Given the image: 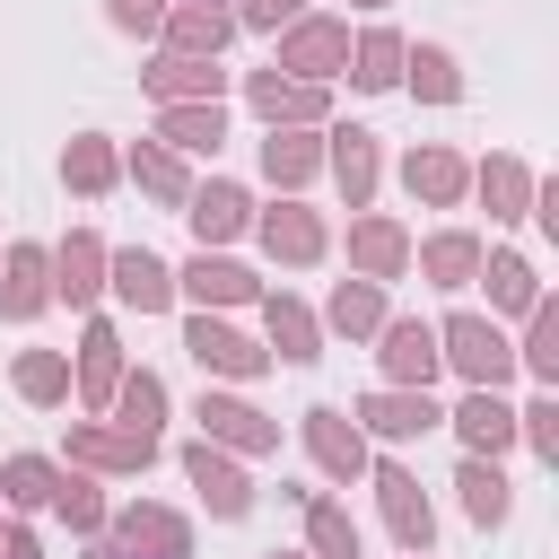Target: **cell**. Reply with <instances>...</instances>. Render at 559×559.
Here are the masks:
<instances>
[{"label":"cell","mask_w":559,"mask_h":559,"mask_svg":"<svg viewBox=\"0 0 559 559\" xmlns=\"http://www.w3.org/2000/svg\"><path fill=\"white\" fill-rule=\"evenodd\" d=\"M437 358L463 376V384H489V393H507L515 384V332L498 323V314H445L437 323Z\"/></svg>","instance_id":"obj_1"},{"label":"cell","mask_w":559,"mask_h":559,"mask_svg":"<svg viewBox=\"0 0 559 559\" xmlns=\"http://www.w3.org/2000/svg\"><path fill=\"white\" fill-rule=\"evenodd\" d=\"M245 236H253V245H262L280 271H314V262L332 253V218H323L306 192H280L271 210L253 201V227H245Z\"/></svg>","instance_id":"obj_2"},{"label":"cell","mask_w":559,"mask_h":559,"mask_svg":"<svg viewBox=\"0 0 559 559\" xmlns=\"http://www.w3.org/2000/svg\"><path fill=\"white\" fill-rule=\"evenodd\" d=\"M183 358H192L201 376H218V384H262V376H271V349H262L253 332H236L227 314H210V306L183 314Z\"/></svg>","instance_id":"obj_3"},{"label":"cell","mask_w":559,"mask_h":559,"mask_svg":"<svg viewBox=\"0 0 559 559\" xmlns=\"http://www.w3.org/2000/svg\"><path fill=\"white\" fill-rule=\"evenodd\" d=\"M367 489H376V515H384L393 550H437V507H428V489L402 454H367Z\"/></svg>","instance_id":"obj_4"},{"label":"cell","mask_w":559,"mask_h":559,"mask_svg":"<svg viewBox=\"0 0 559 559\" xmlns=\"http://www.w3.org/2000/svg\"><path fill=\"white\" fill-rule=\"evenodd\" d=\"M297 445L314 454V472H323L332 489H358V480H367V454H376L367 428H358L341 402H306V411H297Z\"/></svg>","instance_id":"obj_5"},{"label":"cell","mask_w":559,"mask_h":559,"mask_svg":"<svg viewBox=\"0 0 559 559\" xmlns=\"http://www.w3.org/2000/svg\"><path fill=\"white\" fill-rule=\"evenodd\" d=\"M341 61H349V17L306 9V17H288V26L271 35V70H288V79L332 87V79H341Z\"/></svg>","instance_id":"obj_6"},{"label":"cell","mask_w":559,"mask_h":559,"mask_svg":"<svg viewBox=\"0 0 559 559\" xmlns=\"http://www.w3.org/2000/svg\"><path fill=\"white\" fill-rule=\"evenodd\" d=\"M349 419L367 428V445H419L428 428H445V411H437L428 384H376V393L349 402Z\"/></svg>","instance_id":"obj_7"},{"label":"cell","mask_w":559,"mask_h":559,"mask_svg":"<svg viewBox=\"0 0 559 559\" xmlns=\"http://www.w3.org/2000/svg\"><path fill=\"white\" fill-rule=\"evenodd\" d=\"M323 175L349 210H376V183H384V131L367 122H323Z\"/></svg>","instance_id":"obj_8"},{"label":"cell","mask_w":559,"mask_h":559,"mask_svg":"<svg viewBox=\"0 0 559 559\" xmlns=\"http://www.w3.org/2000/svg\"><path fill=\"white\" fill-rule=\"evenodd\" d=\"M61 463H79V472H96V480H140L148 463H157V437H131V428H114V419H70V445H61Z\"/></svg>","instance_id":"obj_9"},{"label":"cell","mask_w":559,"mask_h":559,"mask_svg":"<svg viewBox=\"0 0 559 559\" xmlns=\"http://www.w3.org/2000/svg\"><path fill=\"white\" fill-rule=\"evenodd\" d=\"M183 480H192V498H201L218 524H245V515H253V472H245V454L192 437V445H183Z\"/></svg>","instance_id":"obj_10"},{"label":"cell","mask_w":559,"mask_h":559,"mask_svg":"<svg viewBox=\"0 0 559 559\" xmlns=\"http://www.w3.org/2000/svg\"><path fill=\"white\" fill-rule=\"evenodd\" d=\"M192 419H201L210 445H227V454H245V463H253V454H280V419H271L262 402H245V384H236V393H201Z\"/></svg>","instance_id":"obj_11"},{"label":"cell","mask_w":559,"mask_h":559,"mask_svg":"<svg viewBox=\"0 0 559 559\" xmlns=\"http://www.w3.org/2000/svg\"><path fill=\"white\" fill-rule=\"evenodd\" d=\"M175 218L192 227V245H201V253H227V245L253 227V192H245V183H227V175H210V183H192V192H183V210H175Z\"/></svg>","instance_id":"obj_12"},{"label":"cell","mask_w":559,"mask_h":559,"mask_svg":"<svg viewBox=\"0 0 559 559\" xmlns=\"http://www.w3.org/2000/svg\"><path fill=\"white\" fill-rule=\"evenodd\" d=\"M253 306H262V349H271V367H314V358H323V314H314L306 297L262 288Z\"/></svg>","instance_id":"obj_13"},{"label":"cell","mask_w":559,"mask_h":559,"mask_svg":"<svg viewBox=\"0 0 559 559\" xmlns=\"http://www.w3.org/2000/svg\"><path fill=\"white\" fill-rule=\"evenodd\" d=\"M122 367H131V358H122V323H114V314H87V323H79V349H70V393H79L87 411H105L114 384H122Z\"/></svg>","instance_id":"obj_14"},{"label":"cell","mask_w":559,"mask_h":559,"mask_svg":"<svg viewBox=\"0 0 559 559\" xmlns=\"http://www.w3.org/2000/svg\"><path fill=\"white\" fill-rule=\"evenodd\" d=\"M105 533H114L122 550H140V559H192V515H183V507H157V498L114 507Z\"/></svg>","instance_id":"obj_15"},{"label":"cell","mask_w":559,"mask_h":559,"mask_svg":"<svg viewBox=\"0 0 559 559\" xmlns=\"http://www.w3.org/2000/svg\"><path fill=\"white\" fill-rule=\"evenodd\" d=\"M402 192H411L419 210H463V201H472V157L445 148V140H419V148L402 157Z\"/></svg>","instance_id":"obj_16"},{"label":"cell","mask_w":559,"mask_h":559,"mask_svg":"<svg viewBox=\"0 0 559 559\" xmlns=\"http://www.w3.org/2000/svg\"><path fill=\"white\" fill-rule=\"evenodd\" d=\"M349 271L376 280V288L411 280V227H402L393 210H358V218H349Z\"/></svg>","instance_id":"obj_17"},{"label":"cell","mask_w":559,"mask_h":559,"mask_svg":"<svg viewBox=\"0 0 559 559\" xmlns=\"http://www.w3.org/2000/svg\"><path fill=\"white\" fill-rule=\"evenodd\" d=\"M376 367H384V384H437V376H445V358H437V323H419V314H384V323H376Z\"/></svg>","instance_id":"obj_18"},{"label":"cell","mask_w":559,"mask_h":559,"mask_svg":"<svg viewBox=\"0 0 559 559\" xmlns=\"http://www.w3.org/2000/svg\"><path fill=\"white\" fill-rule=\"evenodd\" d=\"M245 105L262 114V131L271 122H332V87H314V79H288V70H245Z\"/></svg>","instance_id":"obj_19"},{"label":"cell","mask_w":559,"mask_h":559,"mask_svg":"<svg viewBox=\"0 0 559 559\" xmlns=\"http://www.w3.org/2000/svg\"><path fill=\"white\" fill-rule=\"evenodd\" d=\"M253 157H262V183L271 192H306L323 175V122H271Z\"/></svg>","instance_id":"obj_20"},{"label":"cell","mask_w":559,"mask_h":559,"mask_svg":"<svg viewBox=\"0 0 559 559\" xmlns=\"http://www.w3.org/2000/svg\"><path fill=\"white\" fill-rule=\"evenodd\" d=\"M105 236L96 227H70L61 245H52V306H79V314H96V297H105Z\"/></svg>","instance_id":"obj_21"},{"label":"cell","mask_w":559,"mask_h":559,"mask_svg":"<svg viewBox=\"0 0 559 559\" xmlns=\"http://www.w3.org/2000/svg\"><path fill=\"white\" fill-rule=\"evenodd\" d=\"M105 297L131 306V314H166L175 306V271L148 245H122V253H105Z\"/></svg>","instance_id":"obj_22"},{"label":"cell","mask_w":559,"mask_h":559,"mask_svg":"<svg viewBox=\"0 0 559 559\" xmlns=\"http://www.w3.org/2000/svg\"><path fill=\"white\" fill-rule=\"evenodd\" d=\"M175 297H192V306H210V314H236V306L262 297V280H253L236 253H192V262L175 271Z\"/></svg>","instance_id":"obj_23"},{"label":"cell","mask_w":559,"mask_h":559,"mask_svg":"<svg viewBox=\"0 0 559 559\" xmlns=\"http://www.w3.org/2000/svg\"><path fill=\"white\" fill-rule=\"evenodd\" d=\"M52 306V245H0V314L9 323H35Z\"/></svg>","instance_id":"obj_24"},{"label":"cell","mask_w":559,"mask_h":559,"mask_svg":"<svg viewBox=\"0 0 559 559\" xmlns=\"http://www.w3.org/2000/svg\"><path fill=\"white\" fill-rule=\"evenodd\" d=\"M445 428L463 437V454H507L515 445V402L489 393V384H463V402L445 411Z\"/></svg>","instance_id":"obj_25"},{"label":"cell","mask_w":559,"mask_h":559,"mask_svg":"<svg viewBox=\"0 0 559 559\" xmlns=\"http://www.w3.org/2000/svg\"><path fill=\"white\" fill-rule=\"evenodd\" d=\"M157 44H166V52H201V61H218V52L236 44V9H218V0H175L166 26H157Z\"/></svg>","instance_id":"obj_26"},{"label":"cell","mask_w":559,"mask_h":559,"mask_svg":"<svg viewBox=\"0 0 559 559\" xmlns=\"http://www.w3.org/2000/svg\"><path fill=\"white\" fill-rule=\"evenodd\" d=\"M402 52H411V35H393V26H358L341 79H349L358 96H393V87H402Z\"/></svg>","instance_id":"obj_27"},{"label":"cell","mask_w":559,"mask_h":559,"mask_svg":"<svg viewBox=\"0 0 559 559\" xmlns=\"http://www.w3.org/2000/svg\"><path fill=\"white\" fill-rule=\"evenodd\" d=\"M140 87L157 96V105H192V96H227V70L218 61H201V52H148V70H140Z\"/></svg>","instance_id":"obj_28"},{"label":"cell","mask_w":559,"mask_h":559,"mask_svg":"<svg viewBox=\"0 0 559 559\" xmlns=\"http://www.w3.org/2000/svg\"><path fill=\"white\" fill-rule=\"evenodd\" d=\"M480 236L472 227H437V236H411V271L428 280V288H472V271H480Z\"/></svg>","instance_id":"obj_29"},{"label":"cell","mask_w":559,"mask_h":559,"mask_svg":"<svg viewBox=\"0 0 559 559\" xmlns=\"http://www.w3.org/2000/svg\"><path fill=\"white\" fill-rule=\"evenodd\" d=\"M472 280L489 288V314H498V323H524V306L542 297V262H533V253H515V245L480 253V271H472Z\"/></svg>","instance_id":"obj_30"},{"label":"cell","mask_w":559,"mask_h":559,"mask_svg":"<svg viewBox=\"0 0 559 559\" xmlns=\"http://www.w3.org/2000/svg\"><path fill=\"white\" fill-rule=\"evenodd\" d=\"M454 498H463V515H472L480 533H507V515H515V480H507V463H498V454H463Z\"/></svg>","instance_id":"obj_31"},{"label":"cell","mask_w":559,"mask_h":559,"mask_svg":"<svg viewBox=\"0 0 559 559\" xmlns=\"http://www.w3.org/2000/svg\"><path fill=\"white\" fill-rule=\"evenodd\" d=\"M122 183H140L157 210H183V192H192V157H175L166 140H131V148H122Z\"/></svg>","instance_id":"obj_32"},{"label":"cell","mask_w":559,"mask_h":559,"mask_svg":"<svg viewBox=\"0 0 559 559\" xmlns=\"http://www.w3.org/2000/svg\"><path fill=\"white\" fill-rule=\"evenodd\" d=\"M157 140H166L175 157H218V140H227V105H218V96L157 105Z\"/></svg>","instance_id":"obj_33"},{"label":"cell","mask_w":559,"mask_h":559,"mask_svg":"<svg viewBox=\"0 0 559 559\" xmlns=\"http://www.w3.org/2000/svg\"><path fill=\"white\" fill-rule=\"evenodd\" d=\"M61 183H70L79 201H105V192L122 183V140H105V131H70V148H61Z\"/></svg>","instance_id":"obj_34"},{"label":"cell","mask_w":559,"mask_h":559,"mask_svg":"<svg viewBox=\"0 0 559 559\" xmlns=\"http://www.w3.org/2000/svg\"><path fill=\"white\" fill-rule=\"evenodd\" d=\"M515 376H533L542 393H559V297H550V288L524 306V332H515Z\"/></svg>","instance_id":"obj_35"},{"label":"cell","mask_w":559,"mask_h":559,"mask_svg":"<svg viewBox=\"0 0 559 559\" xmlns=\"http://www.w3.org/2000/svg\"><path fill=\"white\" fill-rule=\"evenodd\" d=\"M96 419H114L131 437H166V376L157 367H122V384H114V402Z\"/></svg>","instance_id":"obj_36"},{"label":"cell","mask_w":559,"mask_h":559,"mask_svg":"<svg viewBox=\"0 0 559 559\" xmlns=\"http://www.w3.org/2000/svg\"><path fill=\"white\" fill-rule=\"evenodd\" d=\"M297 507H306V550H314V559H358V550H367L349 498H332V489H297Z\"/></svg>","instance_id":"obj_37"},{"label":"cell","mask_w":559,"mask_h":559,"mask_svg":"<svg viewBox=\"0 0 559 559\" xmlns=\"http://www.w3.org/2000/svg\"><path fill=\"white\" fill-rule=\"evenodd\" d=\"M472 192L489 201V218H498V227H515V218L533 210V166L498 148V157H480V166H472Z\"/></svg>","instance_id":"obj_38"},{"label":"cell","mask_w":559,"mask_h":559,"mask_svg":"<svg viewBox=\"0 0 559 559\" xmlns=\"http://www.w3.org/2000/svg\"><path fill=\"white\" fill-rule=\"evenodd\" d=\"M393 306H384V288L376 280H332V297H323V332H341V341H376V323H384Z\"/></svg>","instance_id":"obj_39"},{"label":"cell","mask_w":559,"mask_h":559,"mask_svg":"<svg viewBox=\"0 0 559 559\" xmlns=\"http://www.w3.org/2000/svg\"><path fill=\"white\" fill-rule=\"evenodd\" d=\"M9 384L26 411H61L70 402V349H17L9 358Z\"/></svg>","instance_id":"obj_40"},{"label":"cell","mask_w":559,"mask_h":559,"mask_svg":"<svg viewBox=\"0 0 559 559\" xmlns=\"http://www.w3.org/2000/svg\"><path fill=\"white\" fill-rule=\"evenodd\" d=\"M402 87H411L419 105H463V61H454L445 44H411V52H402Z\"/></svg>","instance_id":"obj_41"},{"label":"cell","mask_w":559,"mask_h":559,"mask_svg":"<svg viewBox=\"0 0 559 559\" xmlns=\"http://www.w3.org/2000/svg\"><path fill=\"white\" fill-rule=\"evenodd\" d=\"M52 489H61V454H9V463H0V507L44 515Z\"/></svg>","instance_id":"obj_42"},{"label":"cell","mask_w":559,"mask_h":559,"mask_svg":"<svg viewBox=\"0 0 559 559\" xmlns=\"http://www.w3.org/2000/svg\"><path fill=\"white\" fill-rule=\"evenodd\" d=\"M44 515H61V524L87 542V533H105V515H114V507H105V480H96V472L61 463V489H52V507H44Z\"/></svg>","instance_id":"obj_43"},{"label":"cell","mask_w":559,"mask_h":559,"mask_svg":"<svg viewBox=\"0 0 559 559\" xmlns=\"http://www.w3.org/2000/svg\"><path fill=\"white\" fill-rule=\"evenodd\" d=\"M515 445H533L542 463H559V393H533L515 411Z\"/></svg>","instance_id":"obj_44"},{"label":"cell","mask_w":559,"mask_h":559,"mask_svg":"<svg viewBox=\"0 0 559 559\" xmlns=\"http://www.w3.org/2000/svg\"><path fill=\"white\" fill-rule=\"evenodd\" d=\"M166 9H175V0H105V26H114V35H131V44H157Z\"/></svg>","instance_id":"obj_45"},{"label":"cell","mask_w":559,"mask_h":559,"mask_svg":"<svg viewBox=\"0 0 559 559\" xmlns=\"http://www.w3.org/2000/svg\"><path fill=\"white\" fill-rule=\"evenodd\" d=\"M227 9H236V26H253V35H280V26H288V17H306L314 0H227Z\"/></svg>","instance_id":"obj_46"},{"label":"cell","mask_w":559,"mask_h":559,"mask_svg":"<svg viewBox=\"0 0 559 559\" xmlns=\"http://www.w3.org/2000/svg\"><path fill=\"white\" fill-rule=\"evenodd\" d=\"M0 559H52L35 524H0Z\"/></svg>","instance_id":"obj_47"},{"label":"cell","mask_w":559,"mask_h":559,"mask_svg":"<svg viewBox=\"0 0 559 559\" xmlns=\"http://www.w3.org/2000/svg\"><path fill=\"white\" fill-rule=\"evenodd\" d=\"M87 559H140V550H122L114 533H87Z\"/></svg>","instance_id":"obj_48"},{"label":"cell","mask_w":559,"mask_h":559,"mask_svg":"<svg viewBox=\"0 0 559 559\" xmlns=\"http://www.w3.org/2000/svg\"><path fill=\"white\" fill-rule=\"evenodd\" d=\"M349 9H367V17H376V9H393V0H349Z\"/></svg>","instance_id":"obj_49"},{"label":"cell","mask_w":559,"mask_h":559,"mask_svg":"<svg viewBox=\"0 0 559 559\" xmlns=\"http://www.w3.org/2000/svg\"><path fill=\"white\" fill-rule=\"evenodd\" d=\"M262 559H314V550H262Z\"/></svg>","instance_id":"obj_50"},{"label":"cell","mask_w":559,"mask_h":559,"mask_svg":"<svg viewBox=\"0 0 559 559\" xmlns=\"http://www.w3.org/2000/svg\"><path fill=\"white\" fill-rule=\"evenodd\" d=\"M402 559H437V550H402Z\"/></svg>","instance_id":"obj_51"},{"label":"cell","mask_w":559,"mask_h":559,"mask_svg":"<svg viewBox=\"0 0 559 559\" xmlns=\"http://www.w3.org/2000/svg\"><path fill=\"white\" fill-rule=\"evenodd\" d=\"M218 9H227V0H218Z\"/></svg>","instance_id":"obj_52"}]
</instances>
